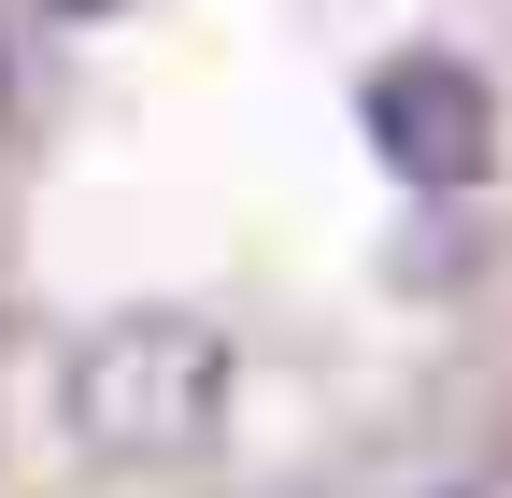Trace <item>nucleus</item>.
Segmentation results:
<instances>
[{
	"mask_svg": "<svg viewBox=\"0 0 512 498\" xmlns=\"http://www.w3.org/2000/svg\"><path fill=\"white\" fill-rule=\"evenodd\" d=\"M214 328L185 314H128L72 356V442L86 456H200L214 442Z\"/></svg>",
	"mask_w": 512,
	"mask_h": 498,
	"instance_id": "f257e3e1",
	"label": "nucleus"
},
{
	"mask_svg": "<svg viewBox=\"0 0 512 498\" xmlns=\"http://www.w3.org/2000/svg\"><path fill=\"white\" fill-rule=\"evenodd\" d=\"M356 129H370V157L399 171V185H484V157H498V86L470 72V57H384V72L356 86Z\"/></svg>",
	"mask_w": 512,
	"mask_h": 498,
	"instance_id": "f03ea898",
	"label": "nucleus"
},
{
	"mask_svg": "<svg viewBox=\"0 0 512 498\" xmlns=\"http://www.w3.org/2000/svg\"><path fill=\"white\" fill-rule=\"evenodd\" d=\"M29 15H72V29H100V15H128V0H29Z\"/></svg>",
	"mask_w": 512,
	"mask_h": 498,
	"instance_id": "7ed1b4c3",
	"label": "nucleus"
}]
</instances>
